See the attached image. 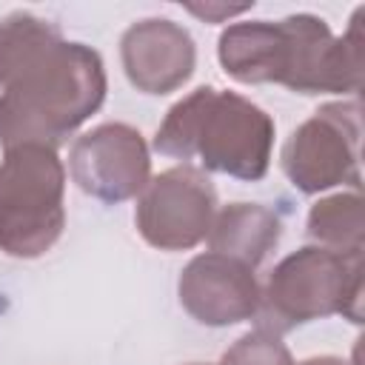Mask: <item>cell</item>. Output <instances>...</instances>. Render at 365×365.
I'll list each match as a JSON object with an SVG mask.
<instances>
[{
  "label": "cell",
  "mask_w": 365,
  "mask_h": 365,
  "mask_svg": "<svg viewBox=\"0 0 365 365\" xmlns=\"http://www.w3.org/2000/svg\"><path fill=\"white\" fill-rule=\"evenodd\" d=\"M297 365H351V362L342 356H311V359H302Z\"/></svg>",
  "instance_id": "15"
},
{
  "label": "cell",
  "mask_w": 365,
  "mask_h": 365,
  "mask_svg": "<svg viewBox=\"0 0 365 365\" xmlns=\"http://www.w3.org/2000/svg\"><path fill=\"white\" fill-rule=\"evenodd\" d=\"M120 63L137 91L163 97L191 80L197 68V43L185 26L168 17H145L123 31Z\"/></svg>",
  "instance_id": "10"
},
{
  "label": "cell",
  "mask_w": 365,
  "mask_h": 365,
  "mask_svg": "<svg viewBox=\"0 0 365 365\" xmlns=\"http://www.w3.org/2000/svg\"><path fill=\"white\" fill-rule=\"evenodd\" d=\"M191 14L202 17L205 23H220L222 17H231V14H242L248 9H254V3H242V6H220V3H205V6H185Z\"/></svg>",
  "instance_id": "14"
},
{
  "label": "cell",
  "mask_w": 365,
  "mask_h": 365,
  "mask_svg": "<svg viewBox=\"0 0 365 365\" xmlns=\"http://www.w3.org/2000/svg\"><path fill=\"white\" fill-rule=\"evenodd\" d=\"M217 214V188L191 163L160 171L137 197L134 225L157 251H191L200 245Z\"/></svg>",
  "instance_id": "7"
},
{
  "label": "cell",
  "mask_w": 365,
  "mask_h": 365,
  "mask_svg": "<svg viewBox=\"0 0 365 365\" xmlns=\"http://www.w3.org/2000/svg\"><path fill=\"white\" fill-rule=\"evenodd\" d=\"M71 182L108 205L140 197L151 180V151L140 128L128 123H100L80 134L68 151Z\"/></svg>",
  "instance_id": "8"
},
{
  "label": "cell",
  "mask_w": 365,
  "mask_h": 365,
  "mask_svg": "<svg viewBox=\"0 0 365 365\" xmlns=\"http://www.w3.org/2000/svg\"><path fill=\"white\" fill-rule=\"evenodd\" d=\"M279 237L282 220L277 211L262 202H228L217 208L205 240L214 254H225L257 271L279 245Z\"/></svg>",
  "instance_id": "11"
},
{
  "label": "cell",
  "mask_w": 365,
  "mask_h": 365,
  "mask_svg": "<svg viewBox=\"0 0 365 365\" xmlns=\"http://www.w3.org/2000/svg\"><path fill=\"white\" fill-rule=\"evenodd\" d=\"M334 314L362 322V254H336L311 242L274 265L254 319L257 328L282 336Z\"/></svg>",
  "instance_id": "4"
},
{
  "label": "cell",
  "mask_w": 365,
  "mask_h": 365,
  "mask_svg": "<svg viewBox=\"0 0 365 365\" xmlns=\"http://www.w3.org/2000/svg\"><path fill=\"white\" fill-rule=\"evenodd\" d=\"M108 77L97 48L66 40L31 11L0 20V145L60 148L106 103Z\"/></svg>",
  "instance_id": "1"
},
{
  "label": "cell",
  "mask_w": 365,
  "mask_h": 365,
  "mask_svg": "<svg viewBox=\"0 0 365 365\" xmlns=\"http://www.w3.org/2000/svg\"><path fill=\"white\" fill-rule=\"evenodd\" d=\"M220 365H297V362L288 345L282 342V336L265 328H254L242 334L231 348H225Z\"/></svg>",
  "instance_id": "13"
},
{
  "label": "cell",
  "mask_w": 365,
  "mask_h": 365,
  "mask_svg": "<svg viewBox=\"0 0 365 365\" xmlns=\"http://www.w3.org/2000/svg\"><path fill=\"white\" fill-rule=\"evenodd\" d=\"M362 108L359 100L319 106L302 120L279 151V165L288 182L302 194H322L336 185L362 188L359 174Z\"/></svg>",
  "instance_id": "6"
},
{
  "label": "cell",
  "mask_w": 365,
  "mask_h": 365,
  "mask_svg": "<svg viewBox=\"0 0 365 365\" xmlns=\"http://www.w3.org/2000/svg\"><path fill=\"white\" fill-rule=\"evenodd\" d=\"M66 228V165L57 148L14 145L0 160V251L37 259Z\"/></svg>",
  "instance_id": "5"
},
{
  "label": "cell",
  "mask_w": 365,
  "mask_h": 365,
  "mask_svg": "<svg viewBox=\"0 0 365 365\" xmlns=\"http://www.w3.org/2000/svg\"><path fill=\"white\" fill-rule=\"evenodd\" d=\"M308 237L314 245L336 254L365 251V200L362 191H339L322 197L308 211Z\"/></svg>",
  "instance_id": "12"
},
{
  "label": "cell",
  "mask_w": 365,
  "mask_h": 365,
  "mask_svg": "<svg viewBox=\"0 0 365 365\" xmlns=\"http://www.w3.org/2000/svg\"><path fill=\"white\" fill-rule=\"evenodd\" d=\"M277 125L248 97L200 86L177 100L154 134V151L174 160H200L202 171L259 182L271 168Z\"/></svg>",
  "instance_id": "3"
},
{
  "label": "cell",
  "mask_w": 365,
  "mask_h": 365,
  "mask_svg": "<svg viewBox=\"0 0 365 365\" xmlns=\"http://www.w3.org/2000/svg\"><path fill=\"white\" fill-rule=\"evenodd\" d=\"M188 365H205V362H188Z\"/></svg>",
  "instance_id": "16"
},
{
  "label": "cell",
  "mask_w": 365,
  "mask_h": 365,
  "mask_svg": "<svg viewBox=\"0 0 365 365\" xmlns=\"http://www.w3.org/2000/svg\"><path fill=\"white\" fill-rule=\"evenodd\" d=\"M259 282L254 268L225 254H197L177 279V297L182 311L208 328H228L257 317Z\"/></svg>",
  "instance_id": "9"
},
{
  "label": "cell",
  "mask_w": 365,
  "mask_h": 365,
  "mask_svg": "<svg viewBox=\"0 0 365 365\" xmlns=\"http://www.w3.org/2000/svg\"><path fill=\"white\" fill-rule=\"evenodd\" d=\"M222 71L245 86L277 83L294 94H345L354 83V51L317 14L285 20H242L217 40Z\"/></svg>",
  "instance_id": "2"
}]
</instances>
